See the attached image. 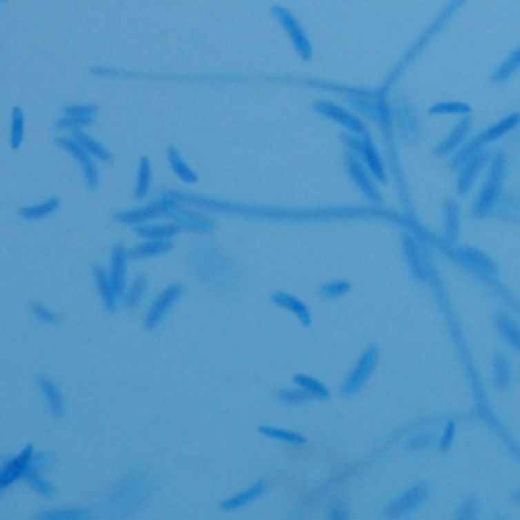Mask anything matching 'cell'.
<instances>
[{
	"mask_svg": "<svg viewBox=\"0 0 520 520\" xmlns=\"http://www.w3.org/2000/svg\"><path fill=\"white\" fill-rule=\"evenodd\" d=\"M518 124H520V114H508V117H503L501 121H496V124H490L486 132L476 134L473 139H466V141H463V146L454 152L451 166H454V169H459V166L466 161V159H471L473 154H478V152H483L486 146L493 144V141H498L501 137H506L508 132H513Z\"/></svg>",
	"mask_w": 520,
	"mask_h": 520,
	"instance_id": "1",
	"label": "cell"
},
{
	"mask_svg": "<svg viewBox=\"0 0 520 520\" xmlns=\"http://www.w3.org/2000/svg\"><path fill=\"white\" fill-rule=\"evenodd\" d=\"M488 166H490L488 179H486L483 188H481V194H478L476 203H473V216H476V218L488 216L490 208H493V203L501 199V191H503V179H506V157H503V154L490 157Z\"/></svg>",
	"mask_w": 520,
	"mask_h": 520,
	"instance_id": "2",
	"label": "cell"
},
{
	"mask_svg": "<svg viewBox=\"0 0 520 520\" xmlns=\"http://www.w3.org/2000/svg\"><path fill=\"white\" fill-rule=\"evenodd\" d=\"M342 144L350 149V152H354L359 159H362L364 163H367V169L372 171V176H374L377 181H387V166H384V161H381V154L377 152V146L372 144V139L369 137H357V134H342Z\"/></svg>",
	"mask_w": 520,
	"mask_h": 520,
	"instance_id": "3",
	"label": "cell"
},
{
	"mask_svg": "<svg viewBox=\"0 0 520 520\" xmlns=\"http://www.w3.org/2000/svg\"><path fill=\"white\" fill-rule=\"evenodd\" d=\"M272 15L278 18V23L283 25V30L288 32V37H290L292 48H295V52L303 57L305 62L312 60V45H310L308 40V32L303 30V25H300V20L292 15L288 8L283 6H272Z\"/></svg>",
	"mask_w": 520,
	"mask_h": 520,
	"instance_id": "4",
	"label": "cell"
},
{
	"mask_svg": "<svg viewBox=\"0 0 520 520\" xmlns=\"http://www.w3.org/2000/svg\"><path fill=\"white\" fill-rule=\"evenodd\" d=\"M345 169H347V174L352 176L354 186L362 191L364 199H369L372 203H381V194H379V188H377V179L372 176V171L367 169V163H364L354 152L345 154Z\"/></svg>",
	"mask_w": 520,
	"mask_h": 520,
	"instance_id": "5",
	"label": "cell"
},
{
	"mask_svg": "<svg viewBox=\"0 0 520 520\" xmlns=\"http://www.w3.org/2000/svg\"><path fill=\"white\" fill-rule=\"evenodd\" d=\"M377 359H379V350H377V345H369L367 350L362 352V357L357 359L352 374L347 377V381L342 384V397H352V394H357L359 389H362V384L369 379V374L374 372Z\"/></svg>",
	"mask_w": 520,
	"mask_h": 520,
	"instance_id": "6",
	"label": "cell"
},
{
	"mask_svg": "<svg viewBox=\"0 0 520 520\" xmlns=\"http://www.w3.org/2000/svg\"><path fill=\"white\" fill-rule=\"evenodd\" d=\"M312 109L317 112V114H322V117H327V119L337 121L339 127H345L347 132L357 134V137H369V134H367V124H364L359 117L352 114V112L342 109L339 104L327 102V99H317V102L312 104Z\"/></svg>",
	"mask_w": 520,
	"mask_h": 520,
	"instance_id": "7",
	"label": "cell"
},
{
	"mask_svg": "<svg viewBox=\"0 0 520 520\" xmlns=\"http://www.w3.org/2000/svg\"><path fill=\"white\" fill-rule=\"evenodd\" d=\"M54 141H57L60 149H65V152L79 163V169H82V176H85L87 186L97 188L99 186V171H97V163H94V157H92L90 152H85V149H82V146H79L72 137H57Z\"/></svg>",
	"mask_w": 520,
	"mask_h": 520,
	"instance_id": "8",
	"label": "cell"
},
{
	"mask_svg": "<svg viewBox=\"0 0 520 520\" xmlns=\"http://www.w3.org/2000/svg\"><path fill=\"white\" fill-rule=\"evenodd\" d=\"M183 295V288L181 285H169L166 290H161L157 295V300L152 303V308H149V314H146L144 320V327L146 330H154V327H159V322L169 314V310L174 308L176 303H179V297Z\"/></svg>",
	"mask_w": 520,
	"mask_h": 520,
	"instance_id": "9",
	"label": "cell"
},
{
	"mask_svg": "<svg viewBox=\"0 0 520 520\" xmlns=\"http://www.w3.org/2000/svg\"><path fill=\"white\" fill-rule=\"evenodd\" d=\"M401 248H404L406 266L412 268L414 278L429 280L431 278V263H429V255H423L421 243H417L412 236H404L401 238Z\"/></svg>",
	"mask_w": 520,
	"mask_h": 520,
	"instance_id": "10",
	"label": "cell"
},
{
	"mask_svg": "<svg viewBox=\"0 0 520 520\" xmlns=\"http://www.w3.org/2000/svg\"><path fill=\"white\" fill-rule=\"evenodd\" d=\"M488 163H490V157L486 154V149H483V152L473 154L471 159H466V161L461 163V166H459V179H456V188H459V194H468V191H471V186L476 183L478 174H481Z\"/></svg>",
	"mask_w": 520,
	"mask_h": 520,
	"instance_id": "11",
	"label": "cell"
},
{
	"mask_svg": "<svg viewBox=\"0 0 520 520\" xmlns=\"http://www.w3.org/2000/svg\"><path fill=\"white\" fill-rule=\"evenodd\" d=\"M166 216V199H159L154 201V203H146V206L141 208H134V211H124V213H117L114 221H119V223L124 226H141V223H152V221H157V218Z\"/></svg>",
	"mask_w": 520,
	"mask_h": 520,
	"instance_id": "12",
	"label": "cell"
},
{
	"mask_svg": "<svg viewBox=\"0 0 520 520\" xmlns=\"http://www.w3.org/2000/svg\"><path fill=\"white\" fill-rule=\"evenodd\" d=\"M127 260H129V250L124 248V246H114V250H112V266H109V278H112V285H114L119 300H124L127 288H129Z\"/></svg>",
	"mask_w": 520,
	"mask_h": 520,
	"instance_id": "13",
	"label": "cell"
},
{
	"mask_svg": "<svg viewBox=\"0 0 520 520\" xmlns=\"http://www.w3.org/2000/svg\"><path fill=\"white\" fill-rule=\"evenodd\" d=\"M456 258L463 260L471 270H476L478 275H486V278H493V275L498 272L496 263H493L483 250H476V248H471V246H463V248L456 250Z\"/></svg>",
	"mask_w": 520,
	"mask_h": 520,
	"instance_id": "14",
	"label": "cell"
},
{
	"mask_svg": "<svg viewBox=\"0 0 520 520\" xmlns=\"http://www.w3.org/2000/svg\"><path fill=\"white\" fill-rule=\"evenodd\" d=\"M468 132H471V117L463 114V119H461L459 124L451 129V134H448V137L441 141V144L436 146L434 154H436V157H448V154H454L456 149H461V146H463V141H466Z\"/></svg>",
	"mask_w": 520,
	"mask_h": 520,
	"instance_id": "15",
	"label": "cell"
},
{
	"mask_svg": "<svg viewBox=\"0 0 520 520\" xmlns=\"http://www.w3.org/2000/svg\"><path fill=\"white\" fill-rule=\"evenodd\" d=\"M181 230V223H141L137 226V236L141 241H174Z\"/></svg>",
	"mask_w": 520,
	"mask_h": 520,
	"instance_id": "16",
	"label": "cell"
},
{
	"mask_svg": "<svg viewBox=\"0 0 520 520\" xmlns=\"http://www.w3.org/2000/svg\"><path fill=\"white\" fill-rule=\"evenodd\" d=\"M423 496H426V486H414L412 490H406L404 496L397 498V501L392 503L387 508V515H392V518H399V515H409L414 508H417L419 503L423 501Z\"/></svg>",
	"mask_w": 520,
	"mask_h": 520,
	"instance_id": "17",
	"label": "cell"
},
{
	"mask_svg": "<svg viewBox=\"0 0 520 520\" xmlns=\"http://www.w3.org/2000/svg\"><path fill=\"white\" fill-rule=\"evenodd\" d=\"M37 387L43 392L45 404H48V409L52 412V417L54 419L65 417V397H62L60 389L54 387V381H50L48 377H37Z\"/></svg>",
	"mask_w": 520,
	"mask_h": 520,
	"instance_id": "18",
	"label": "cell"
},
{
	"mask_svg": "<svg viewBox=\"0 0 520 520\" xmlns=\"http://www.w3.org/2000/svg\"><path fill=\"white\" fill-rule=\"evenodd\" d=\"M272 305H278V308H283V310H290L292 314H295L297 320L303 322L305 327L312 322V314H310V308L308 305L300 300V297H295V295H288V292H275L272 295Z\"/></svg>",
	"mask_w": 520,
	"mask_h": 520,
	"instance_id": "19",
	"label": "cell"
},
{
	"mask_svg": "<svg viewBox=\"0 0 520 520\" xmlns=\"http://www.w3.org/2000/svg\"><path fill=\"white\" fill-rule=\"evenodd\" d=\"M94 283H97V290H99V297H102V305L109 310V312H114L117 310V303H119V295H117L114 285H112V278H109V272L104 270V268H94Z\"/></svg>",
	"mask_w": 520,
	"mask_h": 520,
	"instance_id": "20",
	"label": "cell"
},
{
	"mask_svg": "<svg viewBox=\"0 0 520 520\" xmlns=\"http://www.w3.org/2000/svg\"><path fill=\"white\" fill-rule=\"evenodd\" d=\"M266 490H268L266 481H258L253 488L243 490V493H238V496H233V498H228V501H223V503H221V508H223L226 513H233V510H238L241 506H248V503H253L255 498H260L263 493H266Z\"/></svg>",
	"mask_w": 520,
	"mask_h": 520,
	"instance_id": "21",
	"label": "cell"
},
{
	"mask_svg": "<svg viewBox=\"0 0 520 520\" xmlns=\"http://www.w3.org/2000/svg\"><path fill=\"white\" fill-rule=\"evenodd\" d=\"M459 233H461L459 203H456V201H446V206H443V238H446L448 243H456Z\"/></svg>",
	"mask_w": 520,
	"mask_h": 520,
	"instance_id": "22",
	"label": "cell"
},
{
	"mask_svg": "<svg viewBox=\"0 0 520 520\" xmlns=\"http://www.w3.org/2000/svg\"><path fill=\"white\" fill-rule=\"evenodd\" d=\"M70 137H72V139L77 141V144L82 146L85 152H90L94 159H102V161H112V159H114V157H112V152H109V149H104V146L99 144L97 139H92V137L85 132V129H74V132H70Z\"/></svg>",
	"mask_w": 520,
	"mask_h": 520,
	"instance_id": "23",
	"label": "cell"
},
{
	"mask_svg": "<svg viewBox=\"0 0 520 520\" xmlns=\"http://www.w3.org/2000/svg\"><path fill=\"white\" fill-rule=\"evenodd\" d=\"M166 159H169V166L171 171H174L179 179H181L183 183H196L199 181V176H196V171L188 166L186 161H183V157L179 152H176V146H166Z\"/></svg>",
	"mask_w": 520,
	"mask_h": 520,
	"instance_id": "24",
	"label": "cell"
},
{
	"mask_svg": "<svg viewBox=\"0 0 520 520\" xmlns=\"http://www.w3.org/2000/svg\"><path fill=\"white\" fill-rule=\"evenodd\" d=\"M57 208H60V199H57V196H50L48 201H43V203H35V206H23L18 211V216L25 218V221H40V218L52 216Z\"/></svg>",
	"mask_w": 520,
	"mask_h": 520,
	"instance_id": "25",
	"label": "cell"
},
{
	"mask_svg": "<svg viewBox=\"0 0 520 520\" xmlns=\"http://www.w3.org/2000/svg\"><path fill=\"white\" fill-rule=\"evenodd\" d=\"M174 248V241H144L134 250H129V258H157V255L169 253Z\"/></svg>",
	"mask_w": 520,
	"mask_h": 520,
	"instance_id": "26",
	"label": "cell"
},
{
	"mask_svg": "<svg viewBox=\"0 0 520 520\" xmlns=\"http://www.w3.org/2000/svg\"><path fill=\"white\" fill-rule=\"evenodd\" d=\"M149 188H152V161L149 157L139 159V171H137V186H134V196L139 201H144L149 196Z\"/></svg>",
	"mask_w": 520,
	"mask_h": 520,
	"instance_id": "27",
	"label": "cell"
},
{
	"mask_svg": "<svg viewBox=\"0 0 520 520\" xmlns=\"http://www.w3.org/2000/svg\"><path fill=\"white\" fill-rule=\"evenodd\" d=\"M295 387H300L305 394H310V399H330L332 397L322 381H317L314 377L308 374H295Z\"/></svg>",
	"mask_w": 520,
	"mask_h": 520,
	"instance_id": "28",
	"label": "cell"
},
{
	"mask_svg": "<svg viewBox=\"0 0 520 520\" xmlns=\"http://www.w3.org/2000/svg\"><path fill=\"white\" fill-rule=\"evenodd\" d=\"M520 70V48H515L513 52L506 57V60L501 62V67H498L496 72H493V85H501V82H506V79H510L515 72Z\"/></svg>",
	"mask_w": 520,
	"mask_h": 520,
	"instance_id": "29",
	"label": "cell"
},
{
	"mask_svg": "<svg viewBox=\"0 0 520 520\" xmlns=\"http://www.w3.org/2000/svg\"><path fill=\"white\" fill-rule=\"evenodd\" d=\"M496 325H498V330H501L503 339H506L510 347H515V350L520 352V327L510 320L508 314H496Z\"/></svg>",
	"mask_w": 520,
	"mask_h": 520,
	"instance_id": "30",
	"label": "cell"
},
{
	"mask_svg": "<svg viewBox=\"0 0 520 520\" xmlns=\"http://www.w3.org/2000/svg\"><path fill=\"white\" fill-rule=\"evenodd\" d=\"M25 139V114L23 109L15 107L12 109V124H10V146L12 149H20Z\"/></svg>",
	"mask_w": 520,
	"mask_h": 520,
	"instance_id": "31",
	"label": "cell"
},
{
	"mask_svg": "<svg viewBox=\"0 0 520 520\" xmlns=\"http://www.w3.org/2000/svg\"><path fill=\"white\" fill-rule=\"evenodd\" d=\"M94 124V117H77V114H62L54 121V129H65V132H74V129H85Z\"/></svg>",
	"mask_w": 520,
	"mask_h": 520,
	"instance_id": "32",
	"label": "cell"
},
{
	"mask_svg": "<svg viewBox=\"0 0 520 520\" xmlns=\"http://www.w3.org/2000/svg\"><path fill=\"white\" fill-rule=\"evenodd\" d=\"M493 381H496V387L501 389L508 387V381H510V364L503 354L493 357Z\"/></svg>",
	"mask_w": 520,
	"mask_h": 520,
	"instance_id": "33",
	"label": "cell"
},
{
	"mask_svg": "<svg viewBox=\"0 0 520 520\" xmlns=\"http://www.w3.org/2000/svg\"><path fill=\"white\" fill-rule=\"evenodd\" d=\"M429 114L436 117V114H471V107H468L466 102H439V104H431L429 107Z\"/></svg>",
	"mask_w": 520,
	"mask_h": 520,
	"instance_id": "34",
	"label": "cell"
},
{
	"mask_svg": "<svg viewBox=\"0 0 520 520\" xmlns=\"http://www.w3.org/2000/svg\"><path fill=\"white\" fill-rule=\"evenodd\" d=\"M146 275H137L134 278V283L129 285L127 288V295H124V303L129 305V308H137V305L141 303V295H144V290H146Z\"/></svg>",
	"mask_w": 520,
	"mask_h": 520,
	"instance_id": "35",
	"label": "cell"
},
{
	"mask_svg": "<svg viewBox=\"0 0 520 520\" xmlns=\"http://www.w3.org/2000/svg\"><path fill=\"white\" fill-rule=\"evenodd\" d=\"M260 434L268 436V439H278V441L305 443V436L303 434H295V431H285V429H275V426H260Z\"/></svg>",
	"mask_w": 520,
	"mask_h": 520,
	"instance_id": "36",
	"label": "cell"
},
{
	"mask_svg": "<svg viewBox=\"0 0 520 520\" xmlns=\"http://www.w3.org/2000/svg\"><path fill=\"white\" fill-rule=\"evenodd\" d=\"M350 292V283L347 280H332V283H325L320 288V295L327 297V300H334V297H342Z\"/></svg>",
	"mask_w": 520,
	"mask_h": 520,
	"instance_id": "37",
	"label": "cell"
},
{
	"mask_svg": "<svg viewBox=\"0 0 520 520\" xmlns=\"http://www.w3.org/2000/svg\"><path fill=\"white\" fill-rule=\"evenodd\" d=\"M23 478H25V481H28V483L32 486V488L37 490V493H43V496H50V498L54 496V488L48 483V481H43V478L37 476V471H25V473H23Z\"/></svg>",
	"mask_w": 520,
	"mask_h": 520,
	"instance_id": "38",
	"label": "cell"
},
{
	"mask_svg": "<svg viewBox=\"0 0 520 520\" xmlns=\"http://www.w3.org/2000/svg\"><path fill=\"white\" fill-rule=\"evenodd\" d=\"M278 399L285 401V404H295V406H300V404H305V401L310 399V394H305L303 389L297 387V392H278Z\"/></svg>",
	"mask_w": 520,
	"mask_h": 520,
	"instance_id": "39",
	"label": "cell"
},
{
	"mask_svg": "<svg viewBox=\"0 0 520 520\" xmlns=\"http://www.w3.org/2000/svg\"><path fill=\"white\" fill-rule=\"evenodd\" d=\"M32 314H35L40 322H50V325H54V322H60V314H54L52 310H48L45 305L35 303L32 305Z\"/></svg>",
	"mask_w": 520,
	"mask_h": 520,
	"instance_id": "40",
	"label": "cell"
},
{
	"mask_svg": "<svg viewBox=\"0 0 520 520\" xmlns=\"http://www.w3.org/2000/svg\"><path fill=\"white\" fill-rule=\"evenodd\" d=\"M99 109L94 104H70L65 107V114H77V117H97Z\"/></svg>",
	"mask_w": 520,
	"mask_h": 520,
	"instance_id": "41",
	"label": "cell"
},
{
	"mask_svg": "<svg viewBox=\"0 0 520 520\" xmlns=\"http://www.w3.org/2000/svg\"><path fill=\"white\" fill-rule=\"evenodd\" d=\"M454 439H456V423L448 421L446 429H443L441 441H439V448H441V451H448V448H451V443H454Z\"/></svg>",
	"mask_w": 520,
	"mask_h": 520,
	"instance_id": "42",
	"label": "cell"
},
{
	"mask_svg": "<svg viewBox=\"0 0 520 520\" xmlns=\"http://www.w3.org/2000/svg\"><path fill=\"white\" fill-rule=\"evenodd\" d=\"M429 441H431L429 436H421V439H414V441L409 443V446H412V448H419V446H426Z\"/></svg>",
	"mask_w": 520,
	"mask_h": 520,
	"instance_id": "43",
	"label": "cell"
},
{
	"mask_svg": "<svg viewBox=\"0 0 520 520\" xmlns=\"http://www.w3.org/2000/svg\"><path fill=\"white\" fill-rule=\"evenodd\" d=\"M0 3H6V0H0Z\"/></svg>",
	"mask_w": 520,
	"mask_h": 520,
	"instance_id": "44",
	"label": "cell"
}]
</instances>
